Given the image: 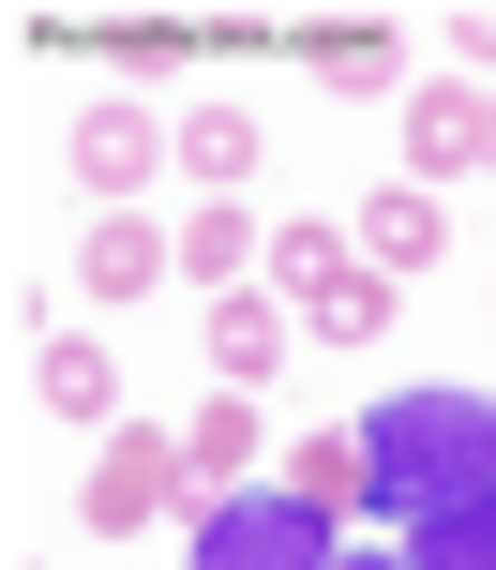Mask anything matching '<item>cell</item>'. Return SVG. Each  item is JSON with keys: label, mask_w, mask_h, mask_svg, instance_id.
Instances as JSON below:
<instances>
[{"label": "cell", "mask_w": 496, "mask_h": 570, "mask_svg": "<svg viewBox=\"0 0 496 570\" xmlns=\"http://www.w3.org/2000/svg\"><path fill=\"white\" fill-rule=\"evenodd\" d=\"M361 495L391 511V541H421L437 511H467L496 495V391H391L377 421H361Z\"/></svg>", "instance_id": "1"}, {"label": "cell", "mask_w": 496, "mask_h": 570, "mask_svg": "<svg viewBox=\"0 0 496 570\" xmlns=\"http://www.w3.org/2000/svg\"><path fill=\"white\" fill-rule=\"evenodd\" d=\"M181 495H196L181 435H166V421H106V465L76 481V525H90V541H136V525H166Z\"/></svg>", "instance_id": "3"}, {"label": "cell", "mask_w": 496, "mask_h": 570, "mask_svg": "<svg viewBox=\"0 0 496 570\" xmlns=\"http://www.w3.org/2000/svg\"><path fill=\"white\" fill-rule=\"evenodd\" d=\"M301 60H317L331 90H361V106H377V90L407 106V60H391V30H301Z\"/></svg>", "instance_id": "14"}, {"label": "cell", "mask_w": 496, "mask_h": 570, "mask_svg": "<svg viewBox=\"0 0 496 570\" xmlns=\"http://www.w3.org/2000/svg\"><path fill=\"white\" fill-rule=\"evenodd\" d=\"M391 301H407L391 271H347V285L317 301V315H301V331H317V345H377V331H391Z\"/></svg>", "instance_id": "15"}, {"label": "cell", "mask_w": 496, "mask_h": 570, "mask_svg": "<svg viewBox=\"0 0 496 570\" xmlns=\"http://www.w3.org/2000/svg\"><path fill=\"white\" fill-rule=\"evenodd\" d=\"M256 451H271V421H256V391H211L196 421H181V465H196L211 495H241V481H256Z\"/></svg>", "instance_id": "11"}, {"label": "cell", "mask_w": 496, "mask_h": 570, "mask_svg": "<svg viewBox=\"0 0 496 570\" xmlns=\"http://www.w3.org/2000/svg\"><path fill=\"white\" fill-rule=\"evenodd\" d=\"M347 271H361V240H347V226H271V285H286L301 315H317Z\"/></svg>", "instance_id": "13"}, {"label": "cell", "mask_w": 496, "mask_h": 570, "mask_svg": "<svg viewBox=\"0 0 496 570\" xmlns=\"http://www.w3.org/2000/svg\"><path fill=\"white\" fill-rule=\"evenodd\" d=\"M166 166L196 180V196H241V180H256V106H181L166 120Z\"/></svg>", "instance_id": "8"}, {"label": "cell", "mask_w": 496, "mask_h": 570, "mask_svg": "<svg viewBox=\"0 0 496 570\" xmlns=\"http://www.w3.org/2000/svg\"><path fill=\"white\" fill-rule=\"evenodd\" d=\"M181 285H211V301H226V285H256V210H226V196H211V210H181Z\"/></svg>", "instance_id": "12"}, {"label": "cell", "mask_w": 496, "mask_h": 570, "mask_svg": "<svg viewBox=\"0 0 496 570\" xmlns=\"http://www.w3.org/2000/svg\"><path fill=\"white\" fill-rule=\"evenodd\" d=\"M482 166H496V90H482Z\"/></svg>", "instance_id": "20"}, {"label": "cell", "mask_w": 496, "mask_h": 570, "mask_svg": "<svg viewBox=\"0 0 496 570\" xmlns=\"http://www.w3.org/2000/svg\"><path fill=\"white\" fill-rule=\"evenodd\" d=\"M347 240H361V271H391V285H421V271L451 256V210L421 196V180H391V196H361V226H347Z\"/></svg>", "instance_id": "5"}, {"label": "cell", "mask_w": 496, "mask_h": 570, "mask_svg": "<svg viewBox=\"0 0 496 570\" xmlns=\"http://www.w3.org/2000/svg\"><path fill=\"white\" fill-rule=\"evenodd\" d=\"M407 570H496V495H467V511H437L407 541Z\"/></svg>", "instance_id": "16"}, {"label": "cell", "mask_w": 496, "mask_h": 570, "mask_svg": "<svg viewBox=\"0 0 496 570\" xmlns=\"http://www.w3.org/2000/svg\"><path fill=\"white\" fill-rule=\"evenodd\" d=\"M331 570H407V541H391V556H331Z\"/></svg>", "instance_id": "19"}, {"label": "cell", "mask_w": 496, "mask_h": 570, "mask_svg": "<svg viewBox=\"0 0 496 570\" xmlns=\"http://www.w3.org/2000/svg\"><path fill=\"white\" fill-rule=\"evenodd\" d=\"M451 46H467V76L496 90V0H467V16H451Z\"/></svg>", "instance_id": "18"}, {"label": "cell", "mask_w": 496, "mask_h": 570, "mask_svg": "<svg viewBox=\"0 0 496 570\" xmlns=\"http://www.w3.org/2000/svg\"><path fill=\"white\" fill-rule=\"evenodd\" d=\"M30 391H46L60 421H120V361H106V331H46V345H30Z\"/></svg>", "instance_id": "10"}, {"label": "cell", "mask_w": 496, "mask_h": 570, "mask_svg": "<svg viewBox=\"0 0 496 570\" xmlns=\"http://www.w3.org/2000/svg\"><path fill=\"white\" fill-rule=\"evenodd\" d=\"M286 345H317L286 285H226V301H211V391H271V361H286Z\"/></svg>", "instance_id": "4"}, {"label": "cell", "mask_w": 496, "mask_h": 570, "mask_svg": "<svg viewBox=\"0 0 496 570\" xmlns=\"http://www.w3.org/2000/svg\"><path fill=\"white\" fill-rule=\"evenodd\" d=\"M482 166V76L467 90H407V180L437 196V180H467Z\"/></svg>", "instance_id": "9"}, {"label": "cell", "mask_w": 496, "mask_h": 570, "mask_svg": "<svg viewBox=\"0 0 496 570\" xmlns=\"http://www.w3.org/2000/svg\"><path fill=\"white\" fill-rule=\"evenodd\" d=\"M150 150H166V136H150V106H136V90H106V106H76V180H90V196H150Z\"/></svg>", "instance_id": "7"}, {"label": "cell", "mask_w": 496, "mask_h": 570, "mask_svg": "<svg viewBox=\"0 0 496 570\" xmlns=\"http://www.w3.org/2000/svg\"><path fill=\"white\" fill-rule=\"evenodd\" d=\"M286 495L347 511V495H361V421H347V435H301V451H286Z\"/></svg>", "instance_id": "17"}, {"label": "cell", "mask_w": 496, "mask_h": 570, "mask_svg": "<svg viewBox=\"0 0 496 570\" xmlns=\"http://www.w3.org/2000/svg\"><path fill=\"white\" fill-rule=\"evenodd\" d=\"M347 541H331V511L317 495H286V481H241V495H211L196 511V570H331Z\"/></svg>", "instance_id": "2"}, {"label": "cell", "mask_w": 496, "mask_h": 570, "mask_svg": "<svg viewBox=\"0 0 496 570\" xmlns=\"http://www.w3.org/2000/svg\"><path fill=\"white\" fill-rule=\"evenodd\" d=\"M166 271H181V240L150 226V210H90V240H76V285H90V301H150Z\"/></svg>", "instance_id": "6"}]
</instances>
